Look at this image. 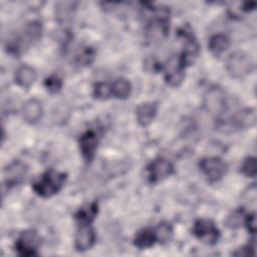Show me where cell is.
<instances>
[{"instance_id": "obj_1", "label": "cell", "mask_w": 257, "mask_h": 257, "mask_svg": "<svg viewBox=\"0 0 257 257\" xmlns=\"http://www.w3.org/2000/svg\"><path fill=\"white\" fill-rule=\"evenodd\" d=\"M65 179L66 174L49 170L43 173L32 184V188L37 195L43 198H49L57 194L62 189Z\"/></svg>"}, {"instance_id": "obj_2", "label": "cell", "mask_w": 257, "mask_h": 257, "mask_svg": "<svg viewBox=\"0 0 257 257\" xmlns=\"http://www.w3.org/2000/svg\"><path fill=\"white\" fill-rule=\"evenodd\" d=\"M254 62L251 56L242 50L232 52L226 60V69L231 77L243 78L252 72Z\"/></svg>"}, {"instance_id": "obj_3", "label": "cell", "mask_w": 257, "mask_h": 257, "mask_svg": "<svg viewBox=\"0 0 257 257\" xmlns=\"http://www.w3.org/2000/svg\"><path fill=\"white\" fill-rule=\"evenodd\" d=\"M203 106L208 113L217 116L221 115L227 106L225 91L219 86L208 88L203 97Z\"/></svg>"}, {"instance_id": "obj_4", "label": "cell", "mask_w": 257, "mask_h": 257, "mask_svg": "<svg viewBox=\"0 0 257 257\" xmlns=\"http://www.w3.org/2000/svg\"><path fill=\"white\" fill-rule=\"evenodd\" d=\"M40 246V237L34 230L23 231L15 242V250L21 256L36 255Z\"/></svg>"}, {"instance_id": "obj_5", "label": "cell", "mask_w": 257, "mask_h": 257, "mask_svg": "<svg viewBox=\"0 0 257 257\" xmlns=\"http://www.w3.org/2000/svg\"><path fill=\"white\" fill-rule=\"evenodd\" d=\"M200 169L207 179L211 182H217L222 179L227 173V164L218 157H210L201 160Z\"/></svg>"}, {"instance_id": "obj_6", "label": "cell", "mask_w": 257, "mask_h": 257, "mask_svg": "<svg viewBox=\"0 0 257 257\" xmlns=\"http://www.w3.org/2000/svg\"><path fill=\"white\" fill-rule=\"evenodd\" d=\"M193 234L197 239L209 245L216 244L220 236V232L215 223L208 219H200L196 221L193 227Z\"/></svg>"}, {"instance_id": "obj_7", "label": "cell", "mask_w": 257, "mask_h": 257, "mask_svg": "<svg viewBox=\"0 0 257 257\" xmlns=\"http://www.w3.org/2000/svg\"><path fill=\"white\" fill-rule=\"evenodd\" d=\"M174 173V165L163 158L154 160L148 166V177L152 184H157L167 179Z\"/></svg>"}, {"instance_id": "obj_8", "label": "cell", "mask_w": 257, "mask_h": 257, "mask_svg": "<svg viewBox=\"0 0 257 257\" xmlns=\"http://www.w3.org/2000/svg\"><path fill=\"white\" fill-rule=\"evenodd\" d=\"M185 65L180 56H172L165 65V79L171 86H178L185 77Z\"/></svg>"}, {"instance_id": "obj_9", "label": "cell", "mask_w": 257, "mask_h": 257, "mask_svg": "<svg viewBox=\"0 0 257 257\" xmlns=\"http://www.w3.org/2000/svg\"><path fill=\"white\" fill-rule=\"evenodd\" d=\"M27 166L21 161H13L4 169V181L5 184L9 187L16 186L20 184L26 174H27Z\"/></svg>"}, {"instance_id": "obj_10", "label": "cell", "mask_w": 257, "mask_h": 257, "mask_svg": "<svg viewBox=\"0 0 257 257\" xmlns=\"http://www.w3.org/2000/svg\"><path fill=\"white\" fill-rule=\"evenodd\" d=\"M97 148V136L93 131H87L79 138V149L86 162H91Z\"/></svg>"}, {"instance_id": "obj_11", "label": "cell", "mask_w": 257, "mask_h": 257, "mask_svg": "<svg viewBox=\"0 0 257 257\" xmlns=\"http://www.w3.org/2000/svg\"><path fill=\"white\" fill-rule=\"evenodd\" d=\"M94 241L95 233L90 225H79L74 240L75 249L77 251H86L92 247Z\"/></svg>"}, {"instance_id": "obj_12", "label": "cell", "mask_w": 257, "mask_h": 257, "mask_svg": "<svg viewBox=\"0 0 257 257\" xmlns=\"http://www.w3.org/2000/svg\"><path fill=\"white\" fill-rule=\"evenodd\" d=\"M157 112H158L157 103L143 102L136 109L137 120L142 126H147L155 119Z\"/></svg>"}, {"instance_id": "obj_13", "label": "cell", "mask_w": 257, "mask_h": 257, "mask_svg": "<svg viewBox=\"0 0 257 257\" xmlns=\"http://www.w3.org/2000/svg\"><path fill=\"white\" fill-rule=\"evenodd\" d=\"M37 78L36 70L27 64H23L16 69L15 82L22 88H29Z\"/></svg>"}, {"instance_id": "obj_14", "label": "cell", "mask_w": 257, "mask_h": 257, "mask_svg": "<svg viewBox=\"0 0 257 257\" xmlns=\"http://www.w3.org/2000/svg\"><path fill=\"white\" fill-rule=\"evenodd\" d=\"M256 122V112L254 108H243L238 110L233 116L231 123L237 128H247Z\"/></svg>"}, {"instance_id": "obj_15", "label": "cell", "mask_w": 257, "mask_h": 257, "mask_svg": "<svg viewBox=\"0 0 257 257\" xmlns=\"http://www.w3.org/2000/svg\"><path fill=\"white\" fill-rule=\"evenodd\" d=\"M41 115L42 106L37 99L31 98L24 103L22 107V116L26 122L31 124L36 123L41 118Z\"/></svg>"}, {"instance_id": "obj_16", "label": "cell", "mask_w": 257, "mask_h": 257, "mask_svg": "<svg viewBox=\"0 0 257 257\" xmlns=\"http://www.w3.org/2000/svg\"><path fill=\"white\" fill-rule=\"evenodd\" d=\"M157 242L156 232L154 229L150 228H144L140 230L134 239V244L139 249H148L154 246V244Z\"/></svg>"}, {"instance_id": "obj_17", "label": "cell", "mask_w": 257, "mask_h": 257, "mask_svg": "<svg viewBox=\"0 0 257 257\" xmlns=\"http://www.w3.org/2000/svg\"><path fill=\"white\" fill-rule=\"evenodd\" d=\"M209 49L210 51L216 55L219 56L223 52H225L229 46H230V39L222 33H218L213 35L209 40Z\"/></svg>"}, {"instance_id": "obj_18", "label": "cell", "mask_w": 257, "mask_h": 257, "mask_svg": "<svg viewBox=\"0 0 257 257\" xmlns=\"http://www.w3.org/2000/svg\"><path fill=\"white\" fill-rule=\"evenodd\" d=\"M97 214V205L96 203L88 204L82 208H80L74 218L79 225H90Z\"/></svg>"}, {"instance_id": "obj_19", "label": "cell", "mask_w": 257, "mask_h": 257, "mask_svg": "<svg viewBox=\"0 0 257 257\" xmlns=\"http://www.w3.org/2000/svg\"><path fill=\"white\" fill-rule=\"evenodd\" d=\"M111 95L119 99H125L130 96L132 86L128 80L123 77L116 78L111 84Z\"/></svg>"}, {"instance_id": "obj_20", "label": "cell", "mask_w": 257, "mask_h": 257, "mask_svg": "<svg viewBox=\"0 0 257 257\" xmlns=\"http://www.w3.org/2000/svg\"><path fill=\"white\" fill-rule=\"evenodd\" d=\"M42 26L37 21H31L27 23L24 27V37L25 41L32 44L37 42L41 38Z\"/></svg>"}, {"instance_id": "obj_21", "label": "cell", "mask_w": 257, "mask_h": 257, "mask_svg": "<svg viewBox=\"0 0 257 257\" xmlns=\"http://www.w3.org/2000/svg\"><path fill=\"white\" fill-rule=\"evenodd\" d=\"M157 241L160 243H166L169 242L173 236V228L171 224L167 222H162L158 225V227L155 229Z\"/></svg>"}, {"instance_id": "obj_22", "label": "cell", "mask_w": 257, "mask_h": 257, "mask_svg": "<svg viewBox=\"0 0 257 257\" xmlns=\"http://www.w3.org/2000/svg\"><path fill=\"white\" fill-rule=\"evenodd\" d=\"M93 95L98 99H106L111 95V85L106 82H97L93 86Z\"/></svg>"}, {"instance_id": "obj_23", "label": "cell", "mask_w": 257, "mask_h": 257, "mask_svg": "<svg viewBox=\"0 0 257 257\" xmlns=\"http://www.w3.org/2000/svg\"><path fill=\"white\" fill-rule=\"evenodd\" d=\"M241 172L246 177H255L257 172L256 159L254 157H248L241 165Z\"/></svg>"}, {"instance_id": "obj_24", "label": "cell", "mask_w": 257, "mask_h": 257, "mask_svg": "<svg viewBox=\"0 0 257 257\" xmlns=\"http://www.w3.org/2000/svg\"><path fill=\"white\" fill-rule=\"evenodd\" d=\"M44 85L50 92H57L61 88L62 82H61V79L58 76L52 75V76H49L48 78L45 79Z\"/></svg>"}, {"instance_id": "obj_25", "label": "cell", "mask_w": 257, "mask_h": 257, "mask_svg": "<svg viewBox=\"0 0 257 257\" xmlns=\"http://www.w3.org/2000/svg\"><path fill=\"white\" fill-rule=\"evenodd\" d=\"M78 62L82 64H89L93 58V51L86 47L85 49L82 50V52L77 56Z\"/></svg>"}, {"instance_id": "obj_26", "label": "cell", "mask_w": 257, "mask_h": 257, "mask_svg": "<svg viewBox=\"0 0 257 257\" xmlns=\"http://www.w3.org/2000/svg\"><path fill=\"white\" fill-rule=\"evenodd\" d=\"M242 212L240 211H237L235 212L232 216H230L227 220V225L231 228H236L240 225L241 223V220H242Z\"/></svg>"}, {"instance_id": "obj_27", "label": "cell", "mask_w": 257, "mask_h": 257, "mask_svg": "<svg viewBox=\"0 0 257 257\" xmlns=\"http://www.w3.org/2000/svg\"><path fill=\"white\" fill-rule=\"evenodd\" d=\"M245 223L247 225L248 230L254 234L256 232V218H255V214H250L246 217L245 219Z\"/></svg>"}, {"instance_id": "obj_28", "label": "cell", "mask_w": 257, "mask_h": 257, "mask_svg": "<svg viewBox=\"0 0 257 257\" xmlns=\"http://www.w3.org/2000/svg\"><path fill=\"white\" fill-rule=\"evenodd\" d=\"M251 251H253V248H251L250 246L247 247H243L241 249H238L236 252H234L233 254L236 256H248V255H254V253H251Z\"/></svg>"}, {"instance_id": "obj_29", "label": "cell", "mask_w": 257, "mask_h": 257, "mask_svg": "<svg viewBox=\"0 0 257 257\" xmlns=\"http://www.w3.org/2000/svg\"><path fill=\"white\" fill-rule=\"evenodd\" d=\"M256 7V3L255 2H247L244 4V7L242 8V10L244 11H251V10H254Z\"/></svg>"}]
</instances>
